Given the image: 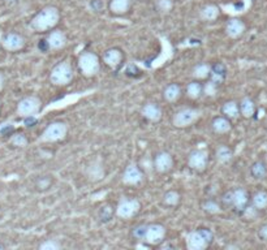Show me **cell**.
Wrapping results in <instances>:
<instances>
[{
	"label": "cell",
	"mask_w": 267,
	"mask_h": 250,
	"mask_svg": "<svg viewBox=\"0 0 267 250\" xmlns=\"http://www.w3.org/2000/svg\"><path fill=\"white\" fill-rule=\"evenodd\" d=\"M60 12L56 7H46L31 19L30 28L38 33H44L59 24Z\"/></svg>",
	"instance_id": "obj_1"
},
{
	"label": "cell",
	"mask_w": 267,
	"mask_h": 250,
	"mask_svg": "<svg viewBox=\"0 0 267 250\" xmlns=\"http://www.w3.org/2000/svg\"><path fill=\"white\" fill-rule=\"evenodd\" d=\"M214 240V233L211 229L199 228L189 232L185 237V245L189 250H205L211 245Z\"/></svg>",
	"instance_id": "obj_2"
},
{
	"label": "cell",
	"mask_w": 267,
	"mask_h": 250,
	"mask_svg": "<svg viewBox=\"0 0 267 250\" xmlns=\"http://www.w3.org/2000/svg\"><path fill=\"white\" fill-rule=\"evenodd\" d=\"M222 201L226 206L233 207L237 213H242L249 206V193L244 188L233 189L224 193Z\"/></svg>",
	"instance_id": "obj_3"
},
{
	"label": "cell",
	"mask_w": 267,
	"mask_h": 250,
	"mask_svg": "<svg viewBox=\"0 0 267 250\" xmlns=\"http://www.w3.org/2000/svg\"><path fill=\"white\" fill-rule=\"evenodd\" d=\"M73 68L69 62H60L51 69L50 81L55 86H67L73 80Z\"/></svg>",
	"instance_id": "obj_4"
},
{
	"label": "cell",
	"mask_w": 267,
	"mask_h": 250,
	"mask_svg": "<svg viewBox=\"0 0 267 250\" xmlns=\"http://www.w3.org/2000/svg\"><path fill=\"white\" fill-rule=\"evenodd\" d=\"M78 69H80L81 74L85 77H93L95 74H98L100 69V60L98 55L94 53L81 54L78 58Z\"/></svg>",
	"instance_id": "obj_5"
},
{
	"label": "cell",
	"mask_w": 267,
	"mask_h": 250,
	"mask_svg": "<svg viewBox=\"0 0 267 250\" xmlns=\"http://www.w3.org/2000/svg\"><path fill=\"white\" fill-rule=\"evenodd\" d=\"M67 133H68V127H67L66 123H63V121H54V123H51L43 130L40 139L43 142H56V141L66 138Z\"/></svg>",
	"instance_id": "obj_6"
},
{
	"label": "cell",
	"mask_w": 267,
	"mask_h": 250,
	"mask_svg": "<svg viewBox=\"0 0 267 250\" xmlns=\"http://www.w3.org/2000/svg\"><path fill=\"white\" fill-rule=\"evenodd\" d=\"M201 112L194 110V108H181L177 112H175L172 118V124L176 128H187L192 124L196 123L199 119Z\"/></svg>",
	"instance_id": "obj_7"
},
{
	"label": "cell",
	"mask_w": 267,
	"mask_h": 250,
	"mask_svg": "<svg viewBox=\"0 0 267 250\" xmlns=\"http://www.w3.org/2000/svg\"><path fill=\"white\" fill-rule=\"evenodd\" d=\"M166 235H167V229L163 224L159 223H152V224H147L146 229H145V235H143L142 241H145L149 245H161L165 241Z\"/></svg>",
	"instance_id": "obj_8"
},
{
	"label": "cell",
	"mask_w": 267,
	"mask_h": 250,
	"mask_svg": "<svg viewBox=\"0 0 267 250\" xmlns=\"http://www.w3.org/2000/svg\"><path fill=\"white\" fill-rule=\"evenodd\" d=\"M141 204L137 198H123L116 207V215L121 219H131L140 213Z\"/></svg>",
	"instance_id": "obj_9"
},
{
	"label": "cell",
	"mask_w": 267,
	"mask_h": 250,
	"mask_svg": "<svg viewBox=\"0 0 267 250\" xmlns=\"http://www.w3.org/2000/svg\"><path fill=\"white\" fill-rule=\"evenodd\" d=\"M42 102L38 96H25L17 105V114L21 118H29V116H34L40 111Z\"/></svg>",
	"instance_id": "obj_10"
},
{
	"label": "cell",
	"mask_w": 267,
	"mask_h": 250,
	"mask_svg": "<svg viewBox=\"0 0 267 250\" xmlns=\"http://www.w3.org/2000/svg\"><path fill=\"white\" fill-rule=\"evenodd\" d=\"M208 164V153L206 150H194L188 157V166L196 172H203Z\"/></svg>",
	"instance_id": "obj_11"
},
{
	"label": "cell",
	"mask_w": 267,
	"mask_h": 250,
	"mask_svg": "<svg viewBox=\"0 0 267 250\" xmlns=\"http://www.w3.org/2000/svg\"><path fill=\"white\" fill-rule=\"evenodd\" d=\"M2 47L6 51L10 53H16L20 51L25 47V39L19 33H7L3 38H2Z\"/></svg>",
	"instance_id": "obj_12"
},
{
	"label": "cell",
	"mask_w": 267,
	"mask_h": 250,
	"mask_svg": "<svg viewBox=\"0 0 267 250\" xmlns=\"http://www.w3.org/2000/svg\"><path fill=\"white\" fill-rule=\"evenodd\" d=\"M143 180V173L140 167L136 164H129L123 173V182L127 185H138Z\"/></svg>",
	"instance_id": "obj_13"
},
{
	"label": "cell",
	"mask_w": 267,
	"mask_h": 250,
	"mask_svg": "<svg viewBox=\"0 0 267 250\" xmlns=\"http://www.w3.org/2000/svg\"><path fill=\"white\" fill-rule=\"evenodd\" d=\"M174 167V158L170 153L162 152L155 155L154 158V168L159 173H167L172 170Z\"/></svg>",
	"instance_id": "obj_14"
},
{
	"label": "cell",
	"mask_w": 267,
	"mask_h": 250,
	"mask_svg": "<svg viewBox=\"0 0 267 250\" xmlns=\"http://www.w3.org/2000/svg\"><path fill=\"white\" fill-rule=\"evenodd\" d=\"M103 62L111 69H116L118 67H120L121 62H123V53H121V49L116 48V47L106 49L104 54H103Z\"/></svg>",
	"instance_id": "obj_15"
},
{
	"label": "cell",
	"mask_w": 267,
	"mask_h": 250,
	"mask_svg": "<svg viewBox=\"0 0 267 250\" xmlns=\"http://www.w3.org/2000/svg\"><path fill=\"white\" fill-rule=\"evenodd\" d=\"M46 40H47L48 47H50V49L64 48V47L67 46V42H68L66 33L62 30L51 31L50 34L47 35Z\"/></svg>",
	"instance_id": "obj_16"
},
{
	"label": "cell",
	"mask_w": 267,
	"mask_h": 250,
	"mask_svg": "<svg viewBox=\"0 0 267 250\" xmlns=\"http://www.w3.org/2000/svg\"><path fill=\"white\" fill-rule=\"evenodd\" d=\"M245 24H244V21H241V20L239 19H232L230 20V21L227 22V25H226V33H227V35L230 38H232V39H236V38H240L241 37L244 33H245Z\"/></svg>",
	"instance_id": "obj_17"
},
{
	"label": "cell",
	"mask_w": 267,
	"mask_h": 250,
	"mask_svg": "<svg viewBox=\"0 0 267 250\" xmlns=\"http://www.w3.org/2000/svg\"><path fill=\"white\" fill-rule=\"evenodd\" d=\"M141 114H142L143 118L147 119L149 121H152V123H158L162 119V110L155 103H147V105L143 106Z\"/></svg>",
	"instance_id": "obj_18"
},
{
	"label": "cell",
	"mask_w": 267,
	"mask_h": 250,
	"mask_svg": "<svg viewBox=\"0 0 267 250\" xmlns=\"http://www.w3.org/2000/svg\"><path fill=\"white\" fill-rule=\"evenodd\" d=\"M226 76H227V67L223 63H217V64H214L211 67V73H210L208 80H211L212 82L221 85L226 80Z\"/></svg>",
	"instance_id": "obj_19"
},
{
	"label": "cell",
	"mask_w": 267,
	"mask_h": 250,
	"mask_svg": "<svg viewBox=\"0 0 267 250\" xmlns=\"http://www.w3.org/2000/svg\"><path fill=\"white\" fill-rule=\"evenodd\" d=\"M212 130L218 134H226V133L231 132L232 129V125H231L230 119L226 118V116H219V118H215L212 120Z\"/></svg>",
	"instance_id": "obj_20"
},
{
	"label": "cell",
	"mask_w": 267,
	"mask_h": 250,
	"mask_svg": "<svg viewBox=\"0 0 267 250\" xmlns=\"http://www.w3.org/2000/svg\"><path fill=\"white\" fill-rule=\"evenodd\" d=\"M239 107H240V115L244 116L245 119H250L254 116L255 105L249 96H245V98L241 99V102L239 103Z\"/></svg>",
	"instance_id": "obj_21"
},
{
	"label": "cell",
	"mask_w": 267,
	"mask_h": 250,
	"mask_svg": "<svg viewBox=\"0 0 267 250\" xmlns=\"http://www.w3.org/2000/svg\"><path fill=\"white\" fill-rule=\"evenodd\" d=\"M132 4V0H111L110 3V10L114 15H124L129 11Z\"/></svg>",
	"instance_id": "obj_22"
},
{
	"label": "cell",
	"mask_w": 267,
	"mask_h": 250,
	"mask_svg": "<svg viewBox=\"0 0 267 250\" xmlns=\"http://www.w3.org/2000/svg\"><path fill=\"white\" fill-rule=\"evenodd\" d=\"M163 96L167 102L174 103L176 101H179V98L181 96V87L177 83H170L167 87L165 89Z\"/></svg>",
	"instance_id": "obj_23"
},
{
	"label": "cell",
	"mask_w": 267,
	"mask_h": 250,
	"mask_svg": "<svg viewBox=\"0 0 267 250\" xmlns=\"http://www.w3.org/2000/svg\"><path fill=\"white\" fill-rule=\"evenodd\" d=\"M222 112L226 118L228 119H237L240 115V107L239 103L235 102V101H228L223 105L222 107Z\"/></svg>",
	"instance_id": "obj_24"
},
{
	"label": "cell",
	"mask_w": 267,
	"mask_h": 250,
	"mask_svg": "<svg viewBox=\"0 0 267 250\" xmlns=\"http://www.w3.org/2000/svg\"><path fill=\"white\" fill-rule=\"evenodd\" d=\"M210 73H211V67L206 63H199L193 68L192 76L196 80H206L210 77Z\"/></svg>",
	"instance_id": "obj_25"
},
{
	"label": "cell",
	"mask_w": 267,
	"mask_h": 250,
	"mask_svg": "<svg viewBox=\"0 0 267 250\" xmlns=\"http://www.w3.org/2000/svg\"><path fill=\"white\" fill-rule=\"evenodd\" d=\"M250 175L253 179L262 180L267 176V166L264 162L257 161L252 164L250 167Z\"/></svg>",
	"instance_id": "obj_26"
},
{
	"label": "cell",
	"mask_w": 267,
	"mask_h": 250,
	"mask_svg": "<svg viewBox=\"0 0 267 250\" xmlns=\"http://www.w3.org/2000/svg\"><path fill=\"white\" fill-rule=\"evenodd\" d=\"M201 19L203 21H214V20L218 19V16H219V8L214 4H210V6L203 7L201 10Z\"/></svg>",
	"instance_id": "obj_27"
},
{
	"label": "cell",
	"mask_w": 267,
	"mask_h": 250,
	"mask_svg": "<svg viewBox=\"0 0 267 250\" xmlns=\"http://www.w3.org/2000/svg\"><path fill=\"white\" fill-rule=\"evenodd\" d=\"M252 205L259 211L267 209V191H257L252 198Z\"/></svg>",
	"instance_id": "obj_28"
},
{
	"label": "cell",
	"mask_w": 267,
	"mask_h": 250,
	"mask_svg": "<svg viewBox=\"0 0 267 250\" xmlns=\"http://www.w3.org/2000/svg\"><path fill=\"white\" fill-rule=\"evenodd\" d=\"M202 93H203V86L198 82V80L192 81L190 83H188L187 95L190 99H198L202 95Z\"/></svg>",
	"instance_id": "obj_29"
},
{
	"label": "cell",
	"mask_w": 267,
	"mask_h": 250,
	"mask_svg": "<svg viewBox=\"0 0 267 250\" xmlns=\"http://www.w3.org/2000/svg\"><path fill=\"white\" fill-rule=\"evenodd\" d=\"M215 155H217V161H219L221 163H227V162H230L232 159L233 153L231 150V147H228L226 145H221L217 148Z\"/></svg>",
	"instance_id": "obj_30"
},
{
	"label": "cell",
	"mask_w": 267,
	"mask_h": 250,
	"mask_svg": "<svg viewBox=\"0 0 267 250\" xmlns=\"http://www.w3.org/2000/svg\"><path fill=\"white\" fill-rule=\"evenodd\" d=\"M163 204H165L166 206H170V207L177 206V205L180 204V194H179V191L176 190L167 191V193L163 195Z\"/></svg>",
	"instance_id": "obj_31"
},
{
	"label": "cell",
	"mask_w": 267,
	"mask_h": 250,
	"mask_svg": "<svg viewBox=\"0 0 267 250\" xmlns=\"http://www.w3.org/2000/svg\"><path fill=\"white\" fill-rule=\"evenodd\" d=\"M202 209H203V211L212 214V215L221 213V205L218 204L217 201H214V199H207V201L203 202L202 204Z\"/></svg>",
	"instance_id": "obj_32"
},
{
	"label": "cell",
	"mask_w": 267,
	"mask_h": 250,
	"mask_svg": "<svg viewBox=\"0 0 267 250\" xmlns=\"http://www.w3.org/2000/svg\"><path fill=\"white\" fill-rule=\"evenodd\" d=\"M28 138H26L25 134L22 133H17V134H13L12 138H11V143L16 147H25L28 146Z\"/></svg>",
	"instance_id": "obj_33"
},
{
	"label": "cell",
	"mask_w": 267,
	"mask_h": 250,
	"mask_svg": "<svg viewBox=\"0 0 267 250\" xmlns=\"http://www.w3.org/2000/svg\"><path fill=\"white\" fill-rule=\"evenodd\" d=\"M218 86H219L218 83L212 82L211 80H208L207 82L203 85V93L207 96H214L215 94L218 93Z\"/></svg>",
	"instance_id": "obj_34"
},
{
	"label": "cell",
	"mask_w": 267,
	"mask_h": 250,
	"mask_svg": "<svg viewBox=\"0 0 267 250\" xmlns=\"http://www.w3.org/2000/svg\"><path fill=\"white\" fill-rule=\"evenodd\" d=\"M40 250H59L62 249V245L56 240H46L39 245Z\"/></svg>",
	"instance_id": "obj_35"
},
{
	"label": "cell",
	"mask_w": 267,
	"mask_h": 250,
	"mask_svg": "<svg viewBox=\"0 0 267 250\" xmlns=\"http://www.w3.org/2000/svg\"><path fill=\"white\" fill-rule=\"evenodd\" d=\"M174 7V3L172 0H158V8L162 11V12H170Z\"/></svg>",
	"instance_id": "obj_36"
},
{
	"label": "cell",
	"mask_w": 267,
	"mask_h": 250,
	"mask_svg": "<svg viewBox=\"0 0 267 250\" xmlns=\"http://www.w3.org/2000/svg\"><path fill=\"white\" fill-rule=\"evenodd\" d=\"M259 210H257V209H255L254 206H248L245 209V210L242 211V214H244V215L246 216V218H248V219H253V218H255V216H257V213Z\"/></svg>",
	"instance_id": "obj_37"
},
{
	"label": "cell",
	"mask_w": 267,
	"mask_h": 250,
	"mask_svg": "<svg viewBox=\"0 0 267 250\" xmlns=\"http://www.w3.org/2000/svg\"><path fill=\"white\" fill-rule=\"evenodd\" d=\"M90 7L94 12H100L104 8V3H103L102 0H93L90 3Z\"/></svg>",
	"instance_id": "obj_38"
},
{
	"label": "cell",
	"mask_w": 267,
	"mask_h": 250,
	"mask_svg": "<svg viewBox=\"0 0 267 250\" xmlns=\"http://www.w3.org/2000/svg\"><path fill=\"white\" fill-rule=\"evenodd\" d=\"M145 229H146V226H138L137 228H134L133 236L138 240H142L143 235H145Z\"/></svg>",
	"instance_id": "obj_39"
},
{
	"label": "cell",
	"mask_w": 267,
	"mask_h": 250,
	"mask_svg": "<svg viewBox=\"0 0 267 250\" xmlns=\"http://www.w3.org/2000/svg\"><path fill=\"white\" fill-rule=\"evenodd\" d=\"M258 237L262 241H267V223L258 229Z\"/></svg>",
	"instance_id": "obj_40"
},
{
	"label": "cell",
	"mask_w": 267,
	"mask_h": 250,
	"mask_svg": "<svg viewBox=\"0 0 267 250\" xmlns=\"http://www.w3.org/2000/svg\"><path fill=\"white\" fill-rule=\"evenodd\" d=\"M37 185L39 189H47L50 186V179H47V177L46 179H40L39 181L37 182Z\"/></svg>",
	"instance_id": "obj_41"
},
{
	"label": "cell",
	"mask_w": 267,
	"mask_h": 250,
	"mask_svg": "<svg viewBox=\"0 0 267 250\" xmlns=\"http://www.w3.org/2000/svg\"><path fill=\"white\" fill-rule=\"evenodd\" d=\"M4 87V77H3V74L0 73V90L3 89Z\"/></svg>",
	"instance_id": "obj_42"
},
{
	"label": "cell",
	"mask_w": 267,
	"mask_h": 250,
	"mask_svg": "<svg viewBox=\"0 0 267 250\" xmlns=\"http://www.w3.org/2000/svg\"><path fill=\"white\" fill-rule=\"evenodd\" d=\"M3 247H4V246H3V245H2V244H0V249H3Z\"/></svg>",
	"instance_id": "obj_43"
},
{
	"label": "cell",
	"mask_w": 267,
	"mask_h": 250,
	"mask_svg": "<svg viewBox=\"0 0 267 250\" xmlns=\"http://www.w3.org/2000/svg\"><path fill=\"white\" fill-rule=\"evenodd\" d=\"M0 110H2V103H0Z\"/></svg>",
	"instance_id": "obj_44"
},
{
	"label": "cell",
	"mask_w": 267,
	"mask_h": 250,
	"mask_svg": "<svg viewBox=\"0 0 267 250\" xmlns=\"http://www.w3.org/2000/svg\"><path fill=\"white\" fill-rule=\"evenodd\" d=\"M10 2H12V0H10Z\"/></svg>",
	"instance_id": "obj_45"
}]
</instances>
